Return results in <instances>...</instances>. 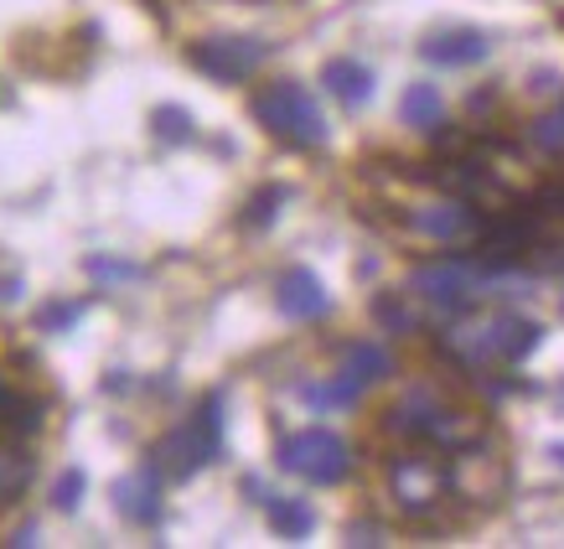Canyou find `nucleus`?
<instances>
[{"instance_id": "f257e3e1", "label": "nucleus", "mask_w": 564, "mask_h": 549, "mask_svg": "<svg viewBox=\"0 0 564 549\" xmlns=\"http://www.w3.org/2000/svg\"><path fill=\"white\" fill-rule=\"evenodd\" d=\"M254 120L264 125L274 140L301 146V151H311V146H322V140H326L322 109H316V99H311L295 78H280V84L259 88V94H254Z\"/></svg>"}, {"instance_id": "f03ea898", "label": "nucleus", "mask_w": 564, "mask_h": 549, "mask_svg": "<svg viewBox=\"0 0 564 549\" xmlns=\"http://www.w3.org/2000/svg\"><path fill=\"white\" fill-rule=\"evenodd\" d=\"M539 337H544V326L529 316H492L477 326H456L445 347L466 363H523L539 347Z\"/></svg>"}, {"instance_id": "7ed1b4c3", "label": "nucleus", "mask_w": 564, "mask_h": 549, "mask_svg": "<svg viewBox=\"0 0 564 549\" xmlns=\"http://www.w3.org/2000/svg\"><path fill=\"white\" fill-rule=\"evenodd\" d=\"M497 280L492 265H471V259H430L410 274V291L425 295L435 311L445 316H462L477 306V295H487V286Z\"/></svg>"}, {"instance_id": "20e7f679", "label": "nucleus", "mask_w": 564, "mask_h": 549, "mask_svg": "<svg viewBox=\"0 0 564 549\" xmlns=\"http://www.w3.org/2000/svg\"><path fill=\"white\" fill-rule=\"evenodd\" d=\"M218 451H223V415H218V399H207L187 426H176L172 435L155 446V466H161V477L187 482L197 466L218 462Z\"/></svg>"}, {"instance_id": "39448f33", "label": "nucleus", "mask_w": 564, "mask_h": 549, "mask_svg": "<svg viewBox=\"0 0 564 549\" xmlns=\"http://www.w3.org/2000/svg\"><path fill=\"white\" fill-rule=\"evenodd\" d=\"M274 462L295 472V477L316 482V487H332V482H343L352 472V451H347L343 435H332V430H295L280 441V456Z\"/></svg>"}, {"instance_id": "423d86ee", "label": "nucleus", "mask_w": 564, "mask_h": 549, "mask_svg": "<svg viewBox=\"0 0 564 549\" xmlns=\"http://www.w3.org/2000/svg\"><path fill=\"white\" fill-rule=\"evenodd\" d=\"M445 487H451V466H441L435 456H399L389 466V493L410 518L430 514L445 498Z\"/></svg>"}, {"instance_id": "0eeeda50", "label": "nucleus", "mask_w": 564, "mask_h": 549, "mask_svg": "<svg viewBox=\"0 0 564 549\" xmlns=\"http://www.w3.org/2000/svg\"><path fill=\"white\" fill-rule=\"evenodd\" d=\"M264 63V42L254 36H207L192 47V68H203L213 84H243Z\"/></svg>"}, {"instance_id": "6e6552de", "label": "nucleus", "mask_w": 564, "mask_h": 549, "mask_svg": "<svg viewBox=\"0 0 564 549\" xmlns=\"http://www.w3.org/2000/svg\"><path fill=\"white\" fill-rule=\"evenodd\" d=\"M451 487L471 503H497L502 498V487H508V466L497 462V456H487L481 441H477V446H466L462 456H456V466H451Z\"/></svg>"}, {"instance_id": "1a4fd4ad", "label": "nucleus", "mask_w": 564, "mask_h": 549, "mask_svg": "<svg viewBox=\"0 0 564 549\" xmlns=\"http://www.w3.org/2000/svg\"><path fill=\"white\" fill-rule=\"evenodd\" d=\"M115 508H120V518H130V524H155L161 518V466L145 462L135 466L130 477L115 482Z\"/></svg>"}, {"instance_id": "9d476101", "label": "nucleus", "mask_w": 564, "mask_h": 549, "mask_svg": "<svg viewBox=\"0 0 564 549\" xmlns=\"http://www.w3.org/2000/svg\"><path fill=\"white\" fill-rule=\"evenodd\" d=\"M410 228H420L425 239H471V234H481V218L471 213L466 197H445V203L410 213Z\"/></svg>"}, {"instance_id": "9b49d317", "label": "nucleus", "mask_w": 564, "mask_h": 549, "mask_svg": "<svg viewBox=\"0 0 564 549\" xmlns=\"http://www.w3.org/2000/svg\"><path fill=\"white\" fill-rule=\"evenodd\" d=\"M487 52H492V42H487V32H477V26L435 32L420 42V57H425V63H441V68H466V63H481Z\"/></svg>"}, {"instance_id": "f8f14e48", "label": "nucleus", "mask_w": 564, "mask_h": 549, "mask_svg": "<svg viewBox=\"0 0 564 549\" xmlns=\"http://www.w3.org/2000/svg\"><path fill=\"white\" fill-rule=\"evenodd\" d=\"M280 311L291 322H322L332 311V295H326V286L311 270H285L280 274Z\"/></svg>"}, {"instance_id": "ddd939ff", "label": "nucleus", "mask_w": 564, "mask_h": 549, "mask_svg": "<svg viewBox=\"0 0 564 549\" xmlns=\"http://www.w3.org/2000/svg\"><path fill=\"white\" fill-rule=\"evenodd\" d=\"M47 426V405L32 395V389H21V384H11V378L0 374V430L6 435H36V430Z\"/></svg>"}, {"instance_id": "4468645a", "label": "nucleus", "mask_w": 564, "mask_h": 549, "mask_svg": "<svg viewBox=\"0 0 564 549\" xmlns=\"http://www.w3.org/2000/svg\"><path fill=\"white\" fill-rule=\"evenodd\" d=\"M322 84L332 99H343L347 109H362V104L373 99V68L358 63V57H332L322 68Z\"/></svg>"}, {"instance_id": "2eb2a0df", "label": "nucleus", "mask_w": 564, "mask_h": 549, "mask_svg": "<svg viewBox=\"0 0 564 549\" xmlns=\"http://www.w3.org/2000/svg\"><path fill=\"white\" fill-rule=\"evenodd\" d=\"M481 435H487V420L471 410H451V405H441L435 420H430V430H425V441L441 451H466V446H477Z\"/></svg>"}, {"instance_id": "dca6fc26", "label": "nucleus", "mask_w": 564, "mask_h": 549, "mask_svg": "<svg viewBox=\"0 0 564 549\" xmlns=\"http://www.w3.org/2000/svg\"><path fill=\"white\" fill-rule=\"evenodd\" d=\"M32 472H36V462H32V451H26V441L0 430V503H17L32 487Z\"/></svg>"}, {"instance_id": "f3484780", "label": "nucleus", "mask_w": 564, "mask_h": 549, "mask_svg": "<svg viewBox=\"0 0 564 549\" xmlns=\"http://www.w3.org/2000/svg\"><path fill=\"white\" fill-rule=\"evenodd\" d=\"M435 410H441L435 389H410V395L389 410V430H393V435H420V441H425V430H430V420H435Z\"/></svg>"}, {"instance_id": "a211bd4d", "label": "nucleus", "mask_w": 564, "mask_h": 549, "mask_svg": "<svg viewBox=\"0 0 564 549\" xmlns=\"http://www.w3.org/2000/svg\"><path fill=\"white\" fill-rule=\"evenodd\" d=\"M399 115H404V125H414V130H441L445 120V99L435 84H410L404 88V99H399Z\"/></svg>"}, {"instance_id": "6ab92c4d", "label": "nucleus", "mask_w": 564, "mask_h": 549, "mask_svg": "<svg viewBox=\"0 0 564 549\" xmlns=\"http://www.w3.org/2000/svg\"><path fill=\"white\" fill-rule=\"evenodd\" d=\"M343 374H352L362 389H368V384H378V378L393 374V358L378 343H347L343 347Z\"/></svg>"}, {"instance_id": "aec40b11", "label": "nucleus", "mask_w": 564, "mask_h": 549, "mask_svg": "<svg viewBox=\"0 0 564 549\" xmlns=\"http://www.w3.org/2000/svg\"><path fill=\"white\" fill-rule=\"evenodd\" d=\"M270 524H274V534H285V539H306V534L316 529V514H311L301 498H280V503H270Z\"/></svg>"}, {"instance_id": "412c9836", "label": "nucleus", "mask_w": 564, "mask_h": 549, "mask_svg": "<svg viewBox=\"0 0 564 549\" xmlns=\"http://www.w3.org/2000/svg\"><path fill=\"white\" fill-rule=\"evenodd\" d=\"M358 395H362V384L352 374H343V378H332V384H311L306 405L311 410H343V405H358Z\"/></svg>"}, {"instance_id": "4be33fe9", "label": "nucleus", "mask_w": 564, "mask_h": 549, "mask_svg": "<svg viewBox=\"0 0 564 549\" xmlns=\"http://www.w3.org/2000/svg\"><path fill=\"white\" fill-rule=\"evenodd\" d=\"M151 130H155L161 146H187L192 140V115L182 109V104H161V109L151 115Z\"/></svg>"}, {"instance_id": "5701e85b", "label": "nucleus", "mask_w": 564, "mask_h": 549, "mask_svg": "<svg viewBox=\"0 0 564 549\" xmlns=\"http://www.w3.org/2000/svg\"><path fill=\"white\" fill-rule=\"evenodd\" d=\"M84 270L94 274V280H104V286H130V280H145L140 265H130V259H109V255H88Z\"/></svg>"}, {"instance_id": "b1692460", "label": "nucleus", "mask_w": 564, "mask_h": 549, "mask_svg": "<svg viewBox=\"0 0 564 549\" xmlns=\"http://www.w3.org/2000/svg\"><path fill=\"white\" fill-rule=\"evenodd\" d=\"M285 197H291L285 187H259L254 197H249V207H243V228H270L274 213L285 207Z\"/></svg>"}, {"instance_id": "393cba45", "label": "nucleus", "mask_w": 564, "mask_h": 549, "mask_svg": "<svg viewBox=\"0 0 564 549\" xmlns=\"http://www.w3.org/2000/svg\"><path fill=\"white\" fill-rule=\"evenodd\" d=\"M84 311H88L84 301H47V306L36 311V332H68Z\"/></svg>"}, {"instance_id": "a878e982", "label": "nucleus", "mask_w": 564, "mask_h": 549, "mask_svg": "<svg viewBox=\"0 0 564 549\" xmlns=\"http://www.w3.org/2000/svg\"><path fill=\"white\" fill-rule=\"evenodd\" d=\"M84 487H88V477L78 472V466H68L63 477L52 482V508H57V514H73V508L84 503Z\"/></svg>"}, {"instance_id": "bb28decb", "label": "nucleus", "mask_w": 564, "mask_h": 549, "mask_svg": "<svg viewBox=\"0 0 564 549\" xmlns=\"http://www.w3.org/2000/svg\"><path fill=\"white\" fill-rule=\"evenodd\" d=\"M373 316H378V326H383V332H399V337H404V332H414V316H410V306H404L399 295H378Z\"/></svg>"}, {"instance_id": "cd10ccee", "label": "nucleus", "mask_w": 564, "mask_h": 549, "mask_svg": "<svg viewBox=\"0 0 564 549\" xmlns=\"http://www.w3.org/2000/svg\"><path fill=\"white\" fill-rule=\"evenodd\" d=\"M533 146L539 151H564V109H554V115H544V120H533Z\"/></svg>"}, {"instance_id": "c85d7f7f", "label": "nucleus", "mask_w": 564, "mask_h": 549, "mask_svg": "<svg viewBox=\"0 0 564 549\" xmlns=\"http://www.w3.org/2000/svg\"><path fill=\"white\" fill-rule=\"evenodd\" d=\"M529 94H544V99H554V94H560V73L539 68V73L529 78Z\"/></svg>"}, {"instance_id": "c756f323", "label": "nucleus", "mask_w": 564, "mask_h": 549, "mask_svg": "<svg viewBox=\"0 0 564 549\" xmlns=\"http://www.w3.org/2000/svg\"><path fill=\"white\" fill-rule=\"evenodd\" d=\"M11 301H21V280L17 274H0V306H11Z\"/></svg>"}, {"instance_id": "7c9ffc66", "label": "nucleus", "mask_w": 564, "mask_h": 549, "mask_svg": "<svg viewBox=\"0 0 564 549\" xmlns=\"http://www.w3.org/2000/svg\"><path fill=\"white\" fill-rule=\"evenodd\" d=\"M352 545H383L373 524H352Z\"/></svg>"}, {"instance_id": "2f4dec72", "label": "nucleus", "mask_w": 564, "mask_h": 549, "mask_svg": "<svg viewBox=\"0 0 564 549\" xmlns=\"http://www.w3.org/2000/svg\"><path fill=\"white\" fill-rule=\"evenodd\" d=\"M11 545H17V549L36 545V524H21V529H17V539H11Z\"/></svg>"}, {"instance_id": "473e14b6", "label": "nucleus", "mask_w": 564, "mask_h": 549, "mask_svg": "<svg viewBox=\"0 0 564 549\" xmlns=\"http://www.w3.org/2000/svg\"><path fill=\"white\" fill-rule=\"evenodd\" d=\"M549 456H554V462H560V466H564V446H554V451H549Z\"/></svg>"}, {"instance_id": "72a5a7b5", "label": "nucleus", "mask_w": 564, "mask_h": 549, "mask_svg": "<svg viewBox=\"0 0 564 549\" xmlns=\"http://www.w3.org/2000/svg\"><path fill=\"white\" fill-rule=\"evenodd\" d=\"M560 306H564V295H560Z\"/></svg>"}]
</instances>
